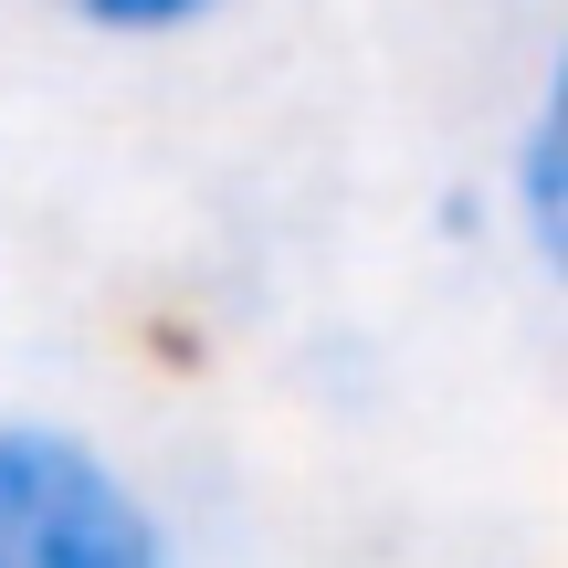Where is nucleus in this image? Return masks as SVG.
I'll return each instance as SVG.
<instances>
[{
  "label": "nucleus",
  "mask_w": 568,
  "mask_h": 568,
  "mask_svg": "<svg viewBox=\"0 0 568 568\" xmlns=\"http://www.w3.org/2000/svg\"><path fill=\"white\" fill-rule=\"evenodd\" d=\"M63 21H84V32H201L211 11H232V0H53Z\"/></svg>",
  "instance_id": "7ed1b4c3"
},
{
  "label": "nucleus",
  "mask_w": 568,
  "mask_h": 568,
  "mask_svg": "<svg viewBox=\"0 0 568 568\" xmlns=\"http://www.w3.org/2000/svg\"><path fill=\"white\" fill-rule=\"evenodd\" d=\"M516 211H527V253L558 264V105L548 95L527 116V148H516Z\"/></svg>",
  "instance_id": "f03ea898"
},
{
  "label": "nucleus",
  "mask_w": 568,
  "mask_h": 568,
  "mask_svg": "<svg viewBox=\"0 0 568 568\" xmlns=\"http://www.w3.org/2000/svg\"><path fill=\"white\" fill-rule=\"evenodd\" d=\"M0 568H169V527L95 443L0 422Z\"/></svg>",
  "instance_id": "f257e3e1"
}]
</instances>
